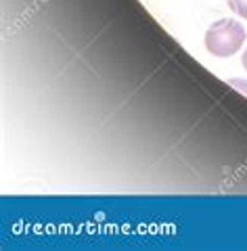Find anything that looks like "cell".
<instances>
[{
  "mask_svg": "<svg viewBox=\"0 0 247 251\" xmlns=\"http://www.w3.org/2000/svg\"><path fill=\"white\" fill-rule=\"evenodd\" d=\"M245 44V27L237 19H220L205 31V49L216 57H233Z\"/></svg>",
  "mask_w": 247,
  "mask_h": 251,
  "instance_id": "1",
  "label": "cell"
},
{
  "mask_svg": "<svg viewBox=\"0 0 247 251\" xmlns=\"http://www.w3.org/2000/svg\"><path fill=\"white\" fill-rule=\"evenodd\" d=\"M228 6L233 9V13L247 19V0H228Z\"/></svg>",
  "mask_w": 247,
  "mask_h": 251,
  "instance_id": "2",
  "label": "cell"
},
{
  "mask_svg": "<svg viewBox=\"0 0 247 251\" xmlns=\"http://www.w3.org/2000/svg\"><path fill=\"white\" fill-rule=\"evenodd\" d=\"M230 86H235L237 90H241L243 94H247V82H243V80H237V77H233V80H230Z\"/></svg>",
  "mask_w": 247,
  "mask_h": 251,
  "instance_id": "3",
  "label": "cell"
},
{
  "mask_svg": "<svg viewBox=\"0 0 247 251\" xmlns=\"http://www.w3.org/2000/svg\"><path fill=\"white\" fill-rule=\"evenodd\" d=\"M243 67H245V72H247V49H245V52H243Z\"/></svg>",
  "mask_w": 247,
  "mask_h": 251,
  "instance_id": "4",
  "label": "cell"
}]
</instances>
